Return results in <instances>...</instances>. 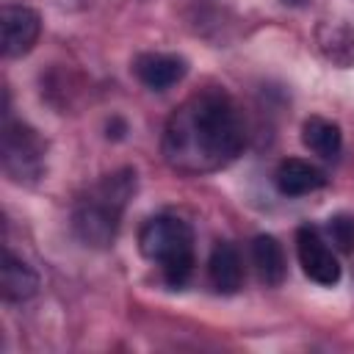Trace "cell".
I'll use <instances>...</instances> for the list:
<instances>
[{"label":"cell","instance_id":"1","mask_svg":"<svg viewBox=\"0 0 354 354\" xmlns=\"http://www.w3.org/2000/svg\"><path fill=\"white\" fill-rule=\"evenodd\" d=\"M246 144L238 105L218 88L180 102L163 127V160L180 174H207L230 166Z\"/></svg>","mask_w":354,"mask_h":354},{"label":"cell","instance_id":"3","mask_svg":"<svg viewBox=\"0 0 354 354\" xmlns=\"http://www.w3.org/2000/svg\"><path fill=\"white\" fill-rule=\"evenodd\" d=\"M138 249L158 263L171 288H183L194 274V230L180 216H152L138 230Z\"/></svg>","mask_w":354,"mask_h":354},{"label":"cell","instance_id":"8","mask_svg":"<svg viewBox=\"0 0 354 354\" xmlns=\"http://www.w3.org/2000/svg\"><path fill=\"white\" fill-rule=\"evenodd\" d=\"M274 185L282 196H304L326 185V174L301 158H285L274 171Z\"/></svg>","mask_w":354,"mask_h":354},{"label":"cell","instance_id":"6","mask_svg":"<svg viewBox=\"0 0 354 354\" xmlns=\"http://www.w3.org/2000/svg\"><path fill=\"white\" fill-rule=\"evenodd\" d=\"M0 30H3V55L19 58L33 50L41 33V19L28 6H3L0 11Z\"/></svg>","mask_w":354,"mask_h":354},{"label":"cell","instance_id":"10","mask_svg":"<svg viewBox=\"0 0 354 354\" xmlns=\"http://www.w3.org/2000/svg\"><path fill=\"white\" fill-rule=\"evenodd\" d=\"M39 288V277L36 271L19 260L17 254H11L8 249L3 252V266H0V290L6 301H25L36 293Z\"/></svg>","mask_w":354,"mask_h":354},{"label":"cell","instance_id":"4","mask_svg":"<svg viewBox=\"0 0 354 354\" xmlns=\"http://www.w3.org/2000/svg\"><path fill=\"white\" fill-rule=\"evenodd\" d=\"M44 152L47 144L41 141V136L25 124V122H14L6 116L3 122V171L14 180V183H33L41 177L44 171Z\"/></svg>","mask_w":354,"mask_h":354},{"label":"cell","instance_id":"11","mask_svg":"<svg viewBox=\"0 0 354 354\" xmlns=\"http://www.w3.org/2000/svg\"><path fill=\"white\" fill-rule=\"evenodd\" d=\"M252 263H254V271L263 285H268V288L282 285V279L288 274V263H285L282 243L274 235H257L252 241Z\"/></svg>","mask_w":354,"mask_h":354},{"label":"cell","instance_id":"2","mask_svg":"<svg viewBox=\"0 0 354 354\" xmlns=\"http://www.w3.org/2000/svg\"><path fill=\"white\" fill-rule=\"evenodd\" d=\"M133 194H136L133 169H119L113 174H105L97 185L88 188L86 196L77 199L72 213L75 235L91 249H108L116 238L122 213Z\"/></svg>","mask_w":354,"mask_h":354},{"label":"cell","instance_id":"13","mask_svg":"<svg viewBox=\"0 0 354 354\" xmlns=\"http://www.w3.org/2000/svg\"><path fill=\"white\" fill-rule=\"evenodd\" d=\"M326 232H329V238H332V243H335L337 249L351 252V243H354V218H348V216H335V218H329Z\"/></svg>","mask_w":354,"mask_h":354},{"label":"cell","instance_id":"7","mask_svg":"<svg viewBox=\"0 0 354 354\" xmlns=\"http://www.w3.org/2000/svg\"><path fill=\"white\" fill-rule=\"evenodd\" d=\"M188 72V61L174 53H141L133 61V75L152 91L177 86Z\"/></svg>","mask_w":354,"mask_h":354},{"label":"cell","instance_id":"12","mask_svg":"<svg viewBox=\"0 0 354 354\" xmlns=\"http://www.w3.org/2000/svg\"><path fill=\"white\" fill-rule=\"evenodd\" d=\"M301 141L310 152H315L318 158L324 160H332L340 155V147H343V133H340V124L332 122V119H324V116H310L304 119L301 124Z\"/></svg>","mask_w":354,"mask_h":354},{"label":"cell","instance_id":"9","mask_svg":"<svg viewBox=\"0 0 354 354\" xmlns=\"http://www.w3.org/2000/svg\"><path fill=\"white\" fill-rule=\"evenodd\" d=\"M207 279L213 285V290L218 293H235L243 282V266H241V254L232 243L218 241L207 257Z\"/></svg>","mask_w":354,"mask_h":354},{"label":"cell","instance_id":"5","mask_svg":"<svg viewBox=\"0 0 354 354\" xmlns=\"http://www.w3.org/2000/svg\"><path fill=\"white\" fill-rule=\"evenodd\" d=\"M296 254H299L301 271L313 282H318L324 288H332L340 282V263H337L335 252L329 249L326 238L318 232V227L301 224L296 230Z\"/></svg>","mask_w":354,"mask_h":354}]
</instances>
